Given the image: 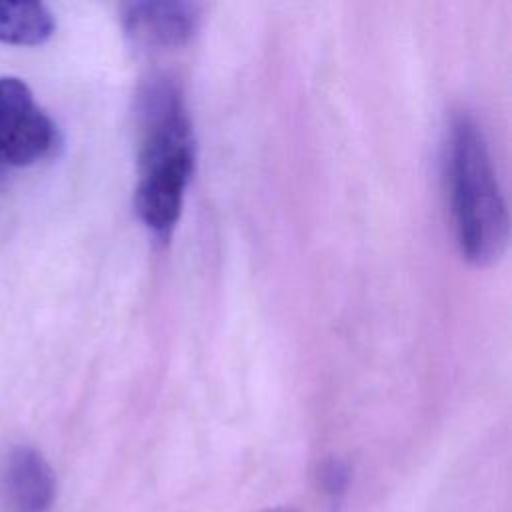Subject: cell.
Masks as SVG:
<instances>
[{
  "label": "cell",
  "instance_id": "cell-6",
  "mask_svg": "<svg viewBox=\"0 0 512 512\" xmlns=\"http://www.w3.org/2000/svg\"><path fill=\"white\" fill-rule=\"evenodd\" d=\"M56 30L50 8L42 2H0V42L16 46L44 44Z\"/></svg>",
  "mask_w": 512,
  "mask_h": 512
},
{
  "label": "cell",
  "instance_id": "cell-1",
  "mask_svg": "<svg viewBox=\"0 0 512 512\" xmlns=\"http://www.w3.org/2000/svg\"><path fill=\"white\" fill-rule=\"evenodd\" d=\"M136 212L158 236H170L180 220L194 172L192 124L178 86L152 78L138 96Z\"/></svg>",
  "mask_w": 512,
  "mask_h": 512
},
{
  "label": "cell",
  "instance_id": "cell-2",
  "mask_svg": "<svg viewBox=\"0 0 512 512\" xmlns=\"http://www.w3.org/2000/svg\"><path fill=\"white\" fill-rule=\"evenodd\" d=\"M448 184L458 246L466 260L486 266L508 244V210L480 126L454 118L448 140Z\"/></svg>",
  "mask_w": 512,
  "mask_h": 512
},
{
  "label": "cell",
  "instance_id": "cell-3",
  "mask_svg": "<svg viewBox=\"0 0 512 512\" xmlns=\"http://www.w3.org/2000/svg\"><path fill=\"white\" fill-rule=\"evenodd\" d=\"M60 132L18 76H0V166H30L56 154Z\"/></svg>",
  "mask_w": 512,
  "mask_h": 512
},
{
  "label": "cell",
  "instance_id": "cell-5",
  "mask_svg": "<svg viewBox=\"0 0 512 512\" xmlns=\"http://www.w3.org/2000/svg\"><path fill=\"white\" fill-rule=\"evenodd\" d=\"M0 488L14 512H48L56 496V476L38 450L16 446L4 456Z\"/></svg>",
  "mask_w": 512,
  "mask_h": 512
},
{
  "label": "cell",
  "instance_id": "cell-4",
  "mask_svg": "<svg viewBox=\"0 0 512 512\" xmlns=\"http://www.w3.org/2000/svg\"><path fill=\"white\" fill-rule=\"evenodd\" d=\"M202 18V6L184 0H138L122 6L124 32L140 46L174 48L188 42Z\"/></svg>",
  "mask_w": 512,
  "mask_h": 512
},
{
  "label": "cell",
  "instance_id": "cell-8",
  "mask_svg": "<svg viewBox=\"0 0 512 512\" xmlns=\"http://www.w3.org/2000/svg\"><path fill=\"white\" fill-rule=\"evenodd\" d=\"M262 512H294L292 508H270V510H262Z\"/></svg>",
  "mask_w": 512,
  "mask_h": 512
},
{
  "label": "cell",
  "instance_id": "cell-7",
  "mask_svg": "<svg viewBox=\"0 0 512 512\" xmlns=\"http://www.w3.org/2000/svg\"><path fill=\"white\" fill-rule=\"evenodd\" d=\"M348 478H350L348 468L338 460H330L322 466V470H320V488H322L324 496L330 500L332 506L336 502H340L342 494L346 492Z\"/></svg>",
  "mask_w": 512,
  "mask_h": 512
}]
</instances>
